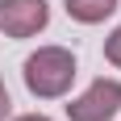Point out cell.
<instances>
[{
	"instance_id": "2",
	"label": "cell",
	"mask_w": 121,
	"mask_h": 121,
	"mask_svg": "<svg viewBox=\"0 0 121 121\" xmlns=\"http://www.w3.org/2000/svg\"><path fill=\"white\" fill-rule=\"evenodd\" d=\"M121 113V79H92L79 96L67 104L71 121H113Z\"/></svg>"
},
{
	"instance_id": "4",
	"label": "cell",
	"mask_w": 121,
	"mask_h": 121,
	"mask_svg": "<svg viewBox=\"0 0 121 121\" xmlns=\"http://www.w3.org/2000/svg\"><path fill=\"white\" fill-rule=\"evenodd\" d=\"M63 9L79 25H100V21H109L117 13V0H63Z\"/></svg>"
},
{
	"instance_id": "6",
	"label": "cell",
	"mask_w": 121,
	"mask_h": 121,
	"mask_svg": "<svg viewBox=\"0 0 121 121\" xmlns=\"http://www.w3.org/2000/svg\"><path fill=\"white\" fill-rule=\"evenodd\" d=\"M13 113V100H9V88H4V79H0V121H9Z\"/></svg>"
},
{
	"instance_id": "3",
	"label": "cell",
	"mask_w": 121,
	"mask_h": 121,
	"mask_svg": "<svg viewBox=\"0 0 121 121\" xmlns=\"http://www.w3.org/2000/svg\"><path fill=\"white\" fill-rule=\"evenodd\" d=\"M50 21L46 0H0V29L9 38H34Z\"/></svg>"
},
{
	"instance_id": "5",
	"label": "cell",
	"mask_w": 121,
	"mask_h": 121,
	"mask_svg": "<svg viewBox=\"0 0 121 121\" xmlns=\"http://www.w3.org/2000/svg\"><path fill=\"white\" fill-rule=\"evenodd\" d=\"M104 59H109L113 67H117V71H121V25H117V29H113L109 38H104Z\"/></svg>"
},
{
	"instance_id": "1",
	"label": "cell",
	"mask_w": 121,
	"mask_h": 121,
	"mask_svg": "<svg viewBox=\"0 0 121 121\" xmlns=\"http://www.w3.org/2000/svg\"><path fill=\"white\" fill-rule=\"evenodd\" d=\"M21 75H25V88L38 100H59V96L71 92L79 67H75V54L67 46H38L21 63Z\"/></svg>"
},
{
	"instance_id": "7",
	"label": "cell",
	"mask_w": 121,
	"mask_h": 121,
	"mask_svg": "<svg viewBox=\"0 0 121 121\" xmlns=\"http://www.w3.org/2000/svg\"><path fill=\"white\" fill-rule=\"evenodd\" d=\"M13 121H50L46 113H21V117H13Z\"/></svg>"
}]
</instances>
